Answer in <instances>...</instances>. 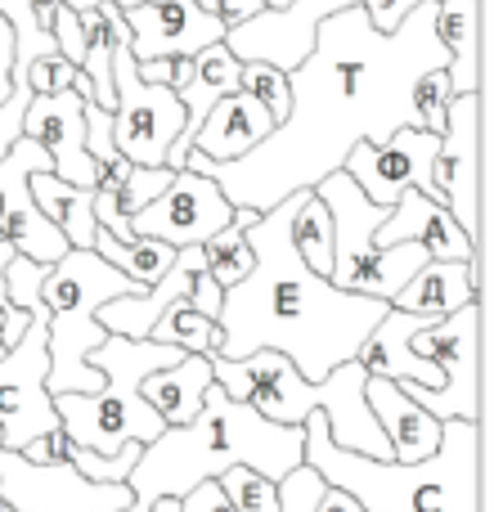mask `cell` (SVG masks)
Listing matches in <instances>:
<instances>
[{
	"mask_svg": "<svg viewBox=\"0 0 494 512\" xmlns=\"http://www.w3.org/2000/svg\"><path fill=\"white\" fill-rule=\"evenodd\" d=\"M126 221H131V230L140 239H162L180 252V248H203L212 234H221L234 221V207L216 189V180L180 167V171H171V185L149 207L126 216Z\"/></svg>",
	"mask_w": 494,
	"mask_h": 512,
	"instance_id": "12",
	"label": "cell"
},
{
	"mask_svg": "<svg viewBox=\"0 0 494 512\" xmlns=\"http://www.w3.org/2000/svg\"><path fill=\"white\" fill-rule=\"evenodd\" d=\"M117 9H131V5H144V0H113Z\"/></svg>",
	"mask_w": 494,
	"mask_h": 512,
	"instance_id": "49",
	"label": "cell"
},
{
	"mask_svg": "<svg viewBox=\"0 0 494 512\" xmlns=\"http://www.w3.org/2000/svg\"><path fill=\"white\" fill-rule=\"evenodd\" d=\"M36 207L45 212V221H54L68 239V248H90L95 243V189L63 185L54 171H36L27 176Z\"/></svg>",
	"mask_w": 494,
	"mask_h": 512,
	"instance_id": "25",
	"label": "cell"
},
{
	"mask_svg": "<svg viewBox=\"0 0 494 512\" xmlns=\"http://www.w3.org/2000/svg\"><path fill=\"white\" fill-rule=\"evenodd\" d=\"M81 117H86V153L95 158V167H113L122 153L113 149V113L99 108L95 99H81Z\"/></svg>",
	"mask_w": 494,
	"mask_h": 512,
	"instance_id": "36",
	"label": "cell"
},
{
	"mask_svg": "<svg viewBox=\"0 0 494 512\" xmlns=\"http://www.w3.org/2000/svg\"><path fill=\"white\" fill-rule=\"evenodd\" d=\"M346 5H360V0H292L283 9H261L256 18L230 27L225 45L239 63H274L279 72H292L315 50V27Z\"/></svg>",
	"mask_w": 494,
	"mask_h": 512,
	"instance_id": "15",
	"label": "cell"
},
{
	"mask_svg": "<svg viewBox=\"0 0 494 512\" xmlns=\"http://www.w3.org/2000/svg\"><path fill=\"white\" fill-rule=\"evenodd\" d=\"M27 104H32V86H27V77H9V95H5V104H0V158H5V149L23 135Z\"/></svg>",
	"mask_w": 494,
	"mask_h": 512,
	"instance_id": "38",
	"label": "cell"
},
{
	"mask_svg": "<svg viewBox=\"0 0 494 512\" xmlns=\"http://www.w3.org/2000/svg\"><path fill=\"white\" fill-rule=\"evenodd\" d=\"M364 400H369V414H373V423L382 427V436H387L396 463H423L427 454H436V445H441V423H436L418 400H409L405 391H400V382L369 378L364 382Z\"/></svg>",
	"mask_w": 494,
	"mask_h": 512,
	"instance_id": "20",
	"label": "cell"
},
{
	"mask_svg": "<svg viewBox=\"0 0 494 512\" xmlns=\"http://www.w3.org/2000/svg\"><path fill=\"white\" fill-rule=\"evenodd\" d=\"M90 248L104 256L113 270H122L126 279L135 283V288H149V283H158L162 274L171 270V261H176V248H171V243H162V239L117 243L99 221H95V243H90Z\"/></svg>",
	"mask_w": 494,
	"mask_h": 512,
	"instance_id": "27",
	"label": "cell"
},
{
	"mask_svg": "<svg viewBox=\"0 0 494 512\" xmlns=\"http://www.w3.org/2000/svg\"><path fill=\"white\" fill-rule=\"evenodd\" d=\"M176 508H180V504H176V499H158V504H153L149 512H176Z\"/></svg>",
	"mask_w": 494,
	"mask_h": 512,
	"instance_id": "47",
	"label": "cell"
},
{
	"mask_svg": "<svg viewBox=\"0 0 494 512\" xmlns=\"http://www.w3.org/2000/svg\"><path fill=\"white\" fill-rule=\"evenodd\" d=\"M36 171H54L50 153L36 140L18 135L5 149V158H0V234L18 256L54 265L68 252V239H63V230L54 221H45V212L36 207L32 189H27V176H36Z\"/></svg>",
	"mask_w": 494,
	"mask_h": 512,
	"instance_id": "13",
	"label": "cell"
},
{
	"mask_svg": "<svg viewBox=\"0 0 494 512\" xmlns=\"http://www.w3.org/2000/svg\"><path fill=\"white\" fill-rule=\"evenodd\" d=\"M288 198H292V216H288L292 248L310 270L328 279V270H333V221H328V207L319 203L315 189H297Z\"/></svg>",
	"mask_w": 494,
	"mask_h": 512,
	"instance_id": "26",
	"label": "cell"
},
{
	"mask_svg": "<svg viewBox=\"0 0 494 512\" xmlns=\"http://www.w3.org/2000/svg\"><path fill=\"white\" fill-rule=\"evenodd\" d=\"M360 9L378 32H396V27L418 9V0H360Z\"/></svg>",
	"mask_w": 494,
	"mask_h": 512,
	"instance_id": "40",
	"label": "cell"
},
{
	"mask_svg": "<svg viewBox=\"0 0 494 512\" xmlns=\"http://www.w3.org/2000/svg\"><path fill=\"white\" fill-rule=\"evenodd\" d=\"M68 450H72V441L63 432H45V436H36V441H27L18 454H23L27 463H59V459H68Z\"/></svg>",
	"mask_w": 494,
	"mask_h": 512,
	"instance_id": "44",
	"label": "cell"
},
{
	"mask_svg": "<svg viewBox=\"0 0 494 512\" xmlns=\"http://www.w3.org/2000/svg\"><path fill=\"white\" fill-rule=\"evenodd\" d=\"M445 63L436 0H418L396 32H378L360 5H346L315 27V50L288 72V117L243 158L207 162L189 153L185 167L216 180L230 207L270 212L288 194L342 171L355 144H382L400 126H423L414 86Z\"/></svg>",
	"mask_w": 494,
	"mask_h": 512,
	"instance_id": "1",
	"label": "cell"
},
{
	"mask_svg": "<svg viewBox=\"0 0 494 512\" xmlns=\"http://www.w3.org/2000/svg\"><path fill=\"white\" fill-rule=\"evenodd\" d=\"M239 90H247L252 99H261L265 113L274 117V122H283L288 117V72H279L274 63H243V77H239Z\"/></svg>",
	"mask_w": 494,
	"mask_h": 512,
	"instance_id": "32",
	"label": "cell"
},
{
	"mask_svg": "<svg viewBox=\"0 0 494 512\" xmlns=\"http://www.w3.org/2000/svg\"><path fill=\"white\" fill-rule=\"evenodd\" d=\"M212 382L230 400H243L256 414H265L270 423H283V427H301L310 414H324L333 445L364 454V459H391L387 436L373 423L369 400H364L369 373H364L360 360H346L333 373H324L319 382H310L279 351H256V355H243V360L212 355Z\"/></svg>",
	"mask_w": 494,
	"mask_h": 512,
	"instance_id": "5",
	"label": "cell"
},
{
	"mask_svg": "<svg viewBox=\"0 0 494 512\" xmlns=\"http://www.w3.org/2000/svg\"><path fill=\"white\" fill-rule=\"evenodd\" d=\"M77 63H68L59 50L45 54V59H32L27 63V86H32V95H59V90H72V77H77Z\"/></svg>",
	"mask_w": 494,
	"mask_h": 512,
	"instance_id": "37",
	"label": "cell"
},
{
	"mask_svg": "<svg viewBox=\"0 0 494 512\" xmlns=\"http://www.w3.org/2000/svg\"><path fill=\"white\" fill-rule=\"evenodd\" d=\"M50 36H54V45H59V54L68 63H77L81 68V54H86V41H81V14L77 9H68L59 0L54 5V18H50Z\"/></svg>",
	"mask_w": 494,
	"mask_h": 512,
	"instance_id": "39",
	"label": "cell"
},
{
	"mask_svg": "<svg viewBox=\"0 0 494 512\" xmlns=\"http://www.w3.org/2000/svg\"><path fill=\"white\" fill-rule=\"evenodd\" d=\"M450 99H454V90H450V77H445V68H432L427 77H418V86H414V113H418V122H423V131L441 135Z\"/></svg>",
	"mask_w": 494,
	"mask_h": 512,
	"instance_id": "33",
	"label": "cell"
},
{
	"mask_svg": "<svg viewBox=\"0 0 494 512\" xmlns=\"http://www.w3.org/2000/svg\"><path fill=\"white\" fill-rule=\"evenodd\" d=\"M185 360V351L176 346H162L153 337H117L108 333L104 342L90 351V364L104 373V387L81 396V391H68V396H54V414H59V432L68 436L72 445L95 454H117L122 445H149L167 432L153 405L140 396V382L158 369H171V364Z\"/></svg>",
	"mask_w": 494,
	"mask_h": 512,
	"instance_id": "6",
	"label": "cell"
},
{
	"mask_svg": "<svg viewBox=\"0 0 494 512\" xmlns=\"http://www.w3.org/2000/svg\"><path fill=\"white\" fill-rule=\"evenodd\" d=\"M301 427L306 463L364 512H481V423H441V445L423 463L364 459L342 450L328 436L324 414H310Z\"/></svg>",
	"mask_w": 494,
	"mask_h": 512,
	"instance_id": "4",
	"label": "cell"
},
{
	"mask_svg": "<svg viewBox=\"0 0 494 512\" xmlns=\"http://www.w3.org/2000/svg\"><path fill=\"white\" fill-rule=\"evenodd\" d=\"M216 486L239 512H279V481H270L265 472L230 468L216 477Z\"/></svg>",
	"mask_w": 494,
	"mask_h": 512,
	"instance_id": "30",
	"label": "cell"
},
{
	"mask_svg": "<svg viewBox=\"0 0 494 512\" xmlns=\"http://www.w3.org/2000/svg\"><path fill=\"white\" fill-rule=\"evenodd\" d=\"M149 337L162 346H176V351H185V355H216L221 328H216V319L198 315V310H189L185 301H176L171 310H162V319L153 324Z\"/></svg>",
	"mask_w": 494,
	"mask_h": 512,
	"instance_id": "29",
	"label": "cell"
},
{
	"mask_svg": "<svg viewBox=\"0 0 494 512\" xmlns=\"http://www.w3.org/2000/svg\"><path fill=\"white\" fill-rule=\"evenodd\" d=\"M198 9H203V14H212L216 23L230 32V27H239V23H247V18H256L265 5H261V0H198Z\"/></svg>",
	"mask_w": 494,
	"mask_h": 512,
	"instance_id": "42",
	"label": "cell"
},
{
	"mask_svg": "<svg viewBox=\"0 0 494 512\" xmlns=\"http://www.w3.org/2000/svg\"><path fill=\"white\" fill-rule=\"evenodd\" d=\"M481 283H486V256L481 261H427L387 306L436 324L468 301H481Z\"/></svg>",
	"mask_w": 494,
	"mask_h": 512,
	"instance_id": "19",
	"label": "cell"
},
{
	"mask_svg": "<svg viewBox=\"0 0 494 512\" xmlns=\"http://www.w3.org/2000/svg\"><path fill=\"white\" fill-rule=\"evenodd\" d=\"M301 463H306V427L270 423L212 382L194 423L167 427L158 441L144 445L126 486L135 504L149 508L158 499H185L194 486L216 481L230 468H252L279 481Z\"/></svg>",
	"mask_w": 494,
	"mask_h": 512,
	"instance_id": "3",
	"label": "cell"
},
{
	"mask_svg": "<svg viewBox=\"0 0 494 512\" xmlns=\"http://www.w3.org/2000/svg\"><path fill=\"white\" fill-rule=\"evenodd\" d=\"M292 198L261 212L247 225L252 270L221 297V360H243L256 351H279L297 364L301 378L319 382L337 364L355 360L369 333L382 324L387 301L342 292L315 274L288 239Z\"/></svg>",
	"mask_w": 494,
	"mask_h": 512,
	"instance_id": "2",
	"label": "cell"
},
{
	"mask_svg": "<svg viewBox=\"0 0 494 512\" xmlns=\"http://www.w3.org/2000/svg\"><path fill=\"white\" fill-rule=\"evenodd\" d=\"M167 185H171V167H131V176L122 180V189H117V207H122L126 216H135Z\"/></svg>",
	"mask_w": 494,
	"mask_h": 512,
	"instance_id": "35",
	"label": "cell"
},
{
	"mask_svg": "<svg viewBox=\"0 0 494 512\" xmlns=\"http://www.w3.org/2000/svg\"><path fill=\"white\" fill-rule=\"evenodd\" d=\"M373 239H378V248L418 243V248L427 252V261H481V256H486L459 230V221H454L436 198H427L423 189H405V194L387 207V221L378 225Z\"/></svg>",
	"mask_w": 494,
	"mask_h": 512,
	"instance_id": "18",
	"label": "cell"
},
{
	"mask_svg": "<svg viewBox=\"0 0 494 512\" xmlns=\"http://www.w3.org/2000/svg\"><path fill=\"white\" fill-rule=\"evenodd\" d=\"M418 328H427V319L405 315V310H391V306H387L382 324L373 328L369 342L355 351V360L364 364V373H369V378L414 382V387L436 391V387H441V373H436L432 364L423 360V355H414V346H409V337H414Z\"/></svg>",
	"mask_w": 494,
	"mask_h": 512,
	"instance_id": "22",
	"label": "cell"
},
{
	"mask_svg": "<svg viewBox=\"0 0 494 512\" xmlns=\"http://www.w3.org/2000/svg\"><path fill=\"white\" fill-rule=\"evenodd\" d=\"M274 126L279 122L265 113L261 99H252L247 90H230V95L216 99L212 113L203 117L189 153H198V158H207V162H234V158H243V153H252Z\"/></svg>",
	"mask_w": 494,
	"mask_h": 512,
	"instance_id": "21",
	"label": "cell"
},
{
	"mask_svg": "<svg viewBox=\"0 0 494 512\" xmlns=\"http://www.w3.org/2000/svg\"><path fill=\"white\" fill-rule=\"evenodd\" d=\"M221 297H225L221 283H216L207 270H198L194 283H189V292H185V306L198 310V315H207V319H216L221 315Z\"/></svg>",
	"mask_w": 494,
	"mask_h": 512,
	"instance_id": "41",
	"label": "cell"
},
{
	"mask_svg": "<svg viewBox=\"0 0 494 512\" xmlns=\"http://www.w3.org/2000/svg\"><path fill=\"white\" fill-rule=\"evenodd\" d=\"M432 198L459 221V230L486 252L481 230V90L477 95H454L445 108L441 144L432 162Z\"/></svg>",
	"mask_w": 494,
	"mask_h": 512,
	"instance_id": "11",
	"label": "cell"
},
{
	"mask_svg": "<svg viewBox=\"0 0 494 512\" xmlns=\"http://www.w3.org/2000/svg\"><path fill=\"white\" fill-rule=\"evenodd\" d=\"M122 292H135V283L122 270L104 261L95 248H68L59 261L45 270L41 279V301L50 310L45 324V342H50V396H68V391H90L104 387V373L90 364V351L104 342L99 328V306Z\"/></svg>",
	"mask_w": 494,
	"mask_h": 512,
	"instance_id": "7",
	"label": "cell"
},
{
	"mask_svg": "<svg viewBox=\"0 0 494 512\" xmlns=\"http://www.w3.org/2000/svg\"><path fill=\"white\" fill-rule=\"evenodd\" d=\"M144 445H122L117 454H95V450H81V445H72L68 450V463L81 472L86 481H99V486H126V477H131L135 459H140Z\"/></svg>",
	"mask_w": 494,
	"mask_h": 512,
	"instance_id": "31",
	"label": "cell"
},
{
	"mask_svg": "<svg viewBox=\"0 0 494 512\" xmlns=\"http://www.w3.org/2000/svg\"><path fill=\"white\" fill-rule=\"evenodd\" d=\"M0 351H5V346H0Z\"/></svg>",
	"mask_w": 494,
	"mask_h": 512,
	"instance_id": "50",
	"label": "cell"
},
{
	"mask_svg": "<svg viewBox=\"0 0 494 512\" xmlns=\"http://www.w3.org/2000/svg\"><path fill=\"white\" fill-rule=\"evenodd\" d=\"M171 63L176 59H144V63H135V72L144 81H153V86H171Z\"/></svg>",
	"mask_w": 494,
	"mask_h": 512,
	"instance_id": "46",
	"label": "cell"
},
{
	"mask_svg": "<svg viewBox=\"0 0 494 512\" xmlns=\"http://www.w3.org/2000/svg\"><path fill=\"white\" fill-rule=\"evenodd\" d=\"M265 9H283V5H292V0H261Z\"/></svg>",
	"mask_w": 494,
	"mask_h": 512,
	"instance_id": "48",
	"label": "cell"
},
{
	"mask_svg": "<svg viewBox=\"0 0 494 512\" xmlns=\"http://www.w3.org/2000/svg\"><path fill=\"white\" fill-rule=\"evenodd\" d=\"M324 490H328V481L310 463H301L288 477H279V512H315Z\"/></svg>",
	"mask_w": 494,
	"mask_h": 512,
	"instance_id": "34",
	"label": "cell"
},
{
	"mask_svg": "<svg viewBox=\"0 0 494 512\" xmlns=\"http://www.w3.org/2000/svg\"><path fill=\"white\" fill-rule=\"evenodd\" d=\"M212 387V355H185L171 369H158L140 382V396L153 405V414L167 427H185L198 418L203 396Z\"/></svg>",
	"mask_w": 494,
	"mask_h": 512,
	"instance_id": "24",
	"label": "cell"
},
{
	"mask_svg": "<svg viewBox=\"0 0 494 512\" xmlns=\"http://www.w3.org/2000/svg\"><path fill=\"white\" fill-rule=\"evenodd\" d=\"M261 212H247V207H234V221L225 225L221 234L203 243V270L212 274L221 288H234L247 270H252V248H247V225Z\"/></svg>",
	"mask_w": 494,
	"mask_h": 512,
	"instance_id": "28",
	"label": "cell"
},
{
	"mask_svg": "<svg viewBox=\"0 0 494 512\" xmlns=\"http://www.w3.org/2000/svg\"><path fill=\"white\" fill-rule=\"evenodd\" d=\"M436 144H441V135L423 131V126H400V131L382 144H355V149L346 153L342 171L355 180V189L378 207H391L405 189H423V194L432 198Z\"/></svg>",
	"mask_w": 494,
	"mask_h": 512,
	"instance_id": "14",
	"label": "cell"
},
{
	"mask_svg": "<svg viewBox=\"0 0 494 512\" xmlns=\"http://www.w3.org/2000/svg\"><path fill=\"white\" fill-rule=\"evenodd\" d=\"M113 149L135 167H167V149L185 131V108L176 90L153 86L135 72L126 41H113Z\"/></svg>",
	"mask_w": 494,
	"mask_h": 512,
	"instance_id": "10",
	"label": "cell"
},
{
	"mask_svg": "<svg viewBox=\"0 0 494 512\" xmlns=\"http://www.w3.org/2000/svg\"><path fill=\"white\" fill-rule=\"evenodd\" d=\"M409 346L441 373V387L427 391L414 382H400V391L418 400L436 423H450V418L481 423V301H468L454 315L418 328Z\"/></svg>",
	"mask_w": 494,
	"mask_h": 512,
	"instance_id": "9",
	"label": "cell"
},
{
	"mask_svg": "<svg viewBox=\"0 0 494 512\" xmlns=\"http://www.w3.org/2000/svg\"><path fill=\"white\" fill-rule=\"evenodd\" d=\"M315 194H319V203L328 207V221H333V270H328L333 288L391 301L427 265V252L418 248V243L378 248L373 234L387 221V207L369 203L346 171L324 176L315 185Z\"/></svg>",
	"mask_w": 494,
	"mask_h": 512,
	"instance_id": "8",
	"label": "cell"
},
{
	"mask_svg": "<svg viewBox=\"0 0 494 512\" xmlns=\"http://www.w3.org/2000/svg\"><path fill=\"white\" fill-rule=\"evenodd\" d=\"M436 41L445 50V77L454 95L481 90V0H436Z\"/></svg>",
	"mask_w": 494,
	"mask_h": 512,
	"instance_id": "23",
	"label": "cell"
},
{
	"mask_svg": "<svg viewBox=\"0 0 494 512\" xmlns=\"http://www.w3.org/2000/svg\"><path fill=\"white\" fill-rule=\"evenodd\" d=\"M315 512H364L360 504H355L351 495H346V490H337V486H328L324 495H319V508Z\"/></svg>",
	"mask_w": 494,
	"mask_h": 512,
	"instance_id": "45",
	"label": "cell"
},
{
	"mask_svg": "<svg viewBox=\"0 0 494 512\" xmlns=\"http://www.w3.org/2000/svg\"><path fill=\"white\" fill-rule=\"evenodd\" d=\"M176 504H180L176 512H239L230 499L221 495V486H216V481H203V486H194L185 499H176Z\"/></svg>",
	"mask_w": 494,
	"mask_h": 512,
	"instance_id": "43",
	"label": "cell"
},
{
	"mask_svg": "<svg viewBox=\"0 0 494 512\" xmlns=\"http://www.w3.org/2000/svg\"><path fill=\"white\" fill-rule=\"evenodd\" d=\"M131 27V54L144 59H189L212 41H225V27L198 9V0H162V5H131L122 9Z\"/></svg>",
	"mask_w": 494,
	"mask_h": 512,
	"instance_id": "16",
	"label": "cell"
},
{
	"mask_svg": "<svg viewBox=\"0 0 494 512\" xmlns=\"http://www.w3.org/2000/svg\"><path fill=\"white\" fill-rule=\"evenodd\" d=\"M23 135L36 140L54 162V176L63 185H81L95 189L99 185V167L86 153V117H81V99L72 90L59 95H32L23 113Z\"/></svg>",
	"mask_w": 494,
	"mask_h": 512,
	"instance_id": "17",
	"label": "cell"
}]
</instances>
